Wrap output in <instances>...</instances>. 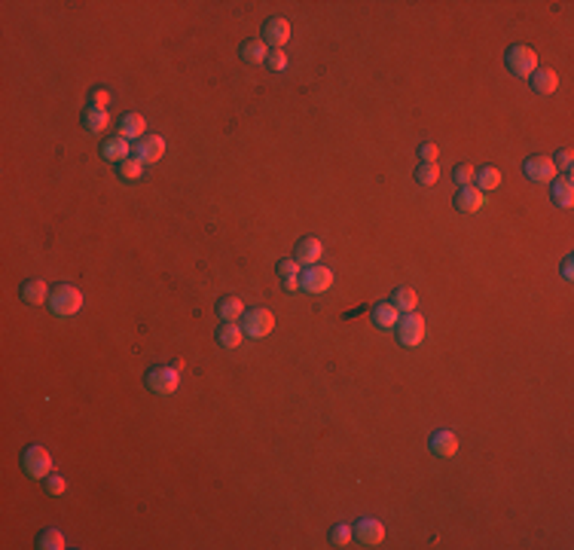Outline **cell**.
<instances>
[{"label": "cell", "instance_id": "obj_1", "mask_svg": "<svg viewBox=\"0 0 574 550\" xmlns=\"http://www.w3.org/2000/svg\"><path fill=\"white\" fill-rule=\"evenodd\" d=\"M49 312L52 315H58V318H71V315H77V312L83 309V294L73 285H56L52 287V294H49Z\"/></svg>", "mask_w": 574, "mask_h": 550}, {"label": "cell", "instance_id": "obj_2", "mask_svg": "<svg viewBox=\"0 0 574 550\" xmlns=\"http://www.w3.org/2000/svg\"><path fill=\"white\" fill-rule=\"evenodd\" d=\"M144 382H147V388H150L153 394L168 397V394H175V392H178V385H180V373L175 370V367L156 364V367H150V370L144 373Z\"/></svg>", "mask_w": 574, "mask_h": 550}, {"label": "cell", "instance_id": "obj_3", "mask_svg": "<svg viewBox=\"0 0 574 550\" xmlns=\"http://www.w3.org/2000/svg\"><path fill=\"white\" fill-rule=\"evenodd\" d=\"M21 471L28 474L31 480H46L52 474V456L46 447L31 444L25 452H21Z\"/></svg>", "mask_w": 574, "mask_h": 550}, {"label": "cell", "instance_id": "obj_4", "mask_svg": "<svg viewBox=\"0 0 574 550\" xmlns=\"http://www.w3.org/2000/svg\"><path fill=\"white\" fill-rule=\"evenodd\" d=\"M394 333H397V342L404 349H416L419 342L425 340V318L416 315V312H406V315L397 318Z\"/></svg>", "mask_w": 574, "mask_h": 550}, {"label": "cell", "instance_id": "obj_5", "mask_svg": "<svg viewBox=\"0 0 574 550\" xmlns=\"http://www.w3.org/2000/svg\"><path fill=\"white\" fill-rule=\"evenodd\" d=\"M504 61H507V71L516 73V77H532V73L538 71V52L532 46H511L504 52Z\"/></svg>", "mask_w": 574, "mask_h": 550}, {"label": "cell", "instance_id": "obj_6", "mask_svg": "<svg viewBox=\"0 0 574 550\" xmlns=\"http://www.w3.org/2000/svg\"><path fill=\"white\" fill-rule=\"evenodd\" d=\"M272 327H275V315H272L269 309H263V306L247 309L245 315H242V330H245V337H251V340L269 337V333H272Z\"/></svg>", "mask_w": 574, "mask_h": 550}, {"label": "cell", "instance_id": "obj_7", "mask_svg": "<svg viewBox=\"0 0 574 550\" xmlns=\"http://www.w3.org/2000/svg\"><path fill=\"white\" fill-rule=\"evenodd\" d=\"M162 153H165V138H162V135H150V132H147L144 138H138V141L132 144V156L138 159L140 165L159 163Z\"/></svg>", "mask_w": 574, "mask_h": 550}, {"label": "cell", "instance_id": "obj_8", "mask_svg": "<svg viewBox=\"0 0 574 550\" xmlns=\"http://www.w3.org/2000/svg\"><path fill=\"white\" fill-rule=\"evenodd\" d=\"M330 285H333V273L321 263L306 266L299 273V290H306V294H324V290H330Z\"/></svg>", "mask_w": 574, "mask_h": 550}, {"label": "cell", "instance_id": "obj_9", "mask_svg": "<svg viewBox=\"0 0 574 550\" xmlns=\"http://www.w3.org/2000/svg\"><path fill=\"white\" fill-rule=\"evenodd\" d=\"M260 40H263L266 46H272V49H281L290 40V21L281 19V16L266 19L263 21V37H260Z\"/></svg>", "mask_w": 574, "mask_h": 550}, {"label": "cell", "instance_id": "obj_10", "mask_svg": "<svg viewBox=\"0 0 574 550\" xmlns=\"http://www.w3.org/2000/svg\"><path fill=\"white\" fill-rule=\"evenodd\" d=\"M352 532H354L361 547H376V544H382V538H385V526L379 520H373V516H364V520L354 523Z\"/></svg>", "mask_w": 574, "mask_h": 550}, {"label": "cell", "instance_id": "obj_11", "mask_svg": "<svg viewBox=\"0 0 574 550\" xmlns=\"http://www.w3.org/2000/svg\"><path fill=\"white\" fill-rule=\"evenodd\" d=\"M523 171H526V178L535 180V183H550L556 178V165L550 156H528L523 163Z\"/></svg>", "mask_w": 574, "mask_h": 550}, {"label": "cell", "instance_id": "obj_12", "mask_svg": "<svg viewBox=\"0 0 574 550\" xmlns=\"http://www.w3.org/2000/svg\"><path fill=\"white\" fill-rule=\"evenodd\" d=\"M428 449L434 452L437 459H452V456L458 452V437H456V431H449V428L434 431V434H431V440H428Z\"/></svg>", "mask_w": 574, "mask_h": 550}, {"label": "cell", "instance_id": "obj_13", "mask_svg": "<svg viewBox=\"0 0 574 550\" xmlns=\"http://www.w3.org/2000/svg\"><path fill=\"white\" fill-rule=\"evenodd\" d=\"M321 254H324V245H321V239H315V235H302V239L297 242V248H294V260L299 266L321 263Z\"/></svg>", "mask_w": 574, "mask_h": 550}, {"label": "cell", "instance_id": "obj_14", "mask_svg": "<svg viewBox=\"0 0 574 550\" xmlns=\"http://www.w3.org/2000/svg\"><path fill=\"white\" fill-rule=\"evenodd\" d=\"M452 205H456V211H461V214H473V211H480L483 205H486V193L476 190L473 183H471V187H458Z\"/></svg>", "mask_w": 574, "mask_h": 550}, {"label": "cell", "instance_id": "obj_15", "mask_svg": "<svg viewBox=\"0 0 574 550\" xmlns=\"http://www.w3.org/2000/svg\"><path fill=\"white\" fill-rule=\"evenodd\" d=\"M101 156L107 163L116 165V163H123V159L132 156V144H128V138H123V135H111L101 141Z\"/></svg>", "mask_w": 574, "mask_h": 550}, {"label": "cell", "instance_id": "obj_16", "mask_svg": "<svg viewBox=\"0 0 574 550\" xmlns=\"http://www.w3.org/2000/svg\"><path fill=\"white\" fill-rule=\"evenodd\" d=\"M49 294H52V290L46 287V282H43V278H28V282L21 285V300H25L28 306H43V303H49Z\"/></svg>", "mask_w": 574, "mask_h": 550}, {"label": "cell", "instance_id": "obj_17", "mask_svg": "<svg viewBox=\"0 0 574 550\" xmlns=\"http://www.w3.org/2000/svg\"><path fill=\"white\" fill-rule=\"evenodd\" d=\"M550 199H553L559 208H571L574 205V180L565 178H553L550 180Z\"/></svg>", "mask_w": 574, "mask_h": 550}, {"label": "cell", "instance_id": "obj_18", "mask_svg": "<svg viewBox=\"0 0 574 550\" xmlns=\"http://www.w3.org/2000/svg\"><path fill=\"white\" fill-rule=\"evenodd\" d=\"M238 58H242L245 64H266V58H269V46L260 37H254V40H245L242 46H238Z\"/></svg>", "mask_w": 574, "mask_h": 550}, {"label": "cell", "instance_id": "obj_19", "mask_svg": "<svg viewBox=\"0 0 574 550\" xmlns=\"http://www.w3.org/2000/svg\"><path fill=\"white\" fill-rule=\"evenodd\" d=\"M528 83H532V89L538 95H553L559 89V77H556V71H550V68H538L532 77H528Z\"/></svg>", "mask_w": 574, "mask_h": 550}, {"label": "cell", "instance_id": "obj_20", "mask_svg": "<svg viewBox=\"0 0 574 550\" xmlns=\"http://www.w3.org/2000/svg\"><path fill=\"white\" fill-rule=\"evenodd\" d=\"M144 128H147V120H144V116H140V113H125L123 120H119V126H116V135L128 138V141H132V138L138 141V138H144V135H147Z\"/></svg>", "mask_w": 574, "mask_h": 550}, {"label": "cell", "instance_id": "obj_21", "mask_svg": "<svg viewBox=\"0 0 574 550\" xmlns=\"http://www.w3.org/2000/svg\"><path fill=\"white\" fill-rule=\"evenodd\" d=\"M107 126H111V113L101 111V107H86L83 111V128L89 135H101Z\"/></svg>", "mask_w": 574, "mask_h": 550}, {"label": "cell", "instance_id": "obj_22", "mask_svg": "<svg viewBox=\"0 0 574 550\" xmlns=\"http://www.w3.org/2000/svg\"><path fill=\"white\" fill-rule=\"evenodd\" d=\"M397 318H400V312H397L391 303H376V306L370 309V321H373V327H379V330L394 327Z\"/></svg>", "mask_w": 574, "mask_h": 550}, {"label": "cell", "instance_id": "obj_23", "mask_svg": "<svg viewBox=\"0 0 574 550\" xmlns=\"http://www.w3.org/2000/svg\"><path fill=\"white\" fill-rule=\"evenodd\" d=\"M242 340H245V330H242L238 321H223V325L217 327V342L223 349H238L242 346Z\"/></svg>", "mask_w": 574, "mask_h": 550}, {"label": "cell", "instance_id": "obj_24", "mask_svg": "<svg viewBox=\"0 0 574 550\" xmlns=\"http://www.w3.org/2000/svg\"><path fill=\"white\" fill-rule=\"evenodd\" d=\"M278 278H281V287L285 290H299V263L294 257H285V260H278Z\"/></svg>", "mask_w": 574, "mask_h": 550}, {"label": "cell", "instance_id": "obj_25", "mask_svg": "<svg viewBox=\"0 0 574 550\" xmlns=\"http://www.w3.org/2000/svg\"><path fill=\"white\" fill-rule=\"evenodd\" d=\"M388 303H391V306L400 312V315H406V312H416V306H419V294H416L413 287H406V285H404V287H397V290H394Z\"/></svg>", "mask_w": 574, "mask_h": 550}, {"label": "cell", "instance_id": "obj_26", "mask_svg": "<svg viewBox=\"0 0 574 550\" xmlns=\"http://www.w3.org/2000/svg\"><path fill=\"white\" fill-rule=\"evenodd\" d=\"M245 300L242 297H223L220 303H217V318L220 321H238L245 315Z\"/></svg>", "mask_w": 574, "mask_h": 550}, {"label": "cell", "instance_id": "obj_27", "mask_svg": "<svg viewBox=\"0 0 574 550\" xmlns=\"http://www.w3.org/2000/svg\"><path fill=\"white\" fill-rule=\"evenodd\" d=\"M473 187L483 190V193L498 190V187H501V171H498L495 165H483V168L473 175Z\"/></svg>", "mask_w": 574, "mask_h": 550}, {"label": "cell", "instance_id": "obj_28", "mask_svg": "<svg viewBox=\"0 0 574 550\" xmlns=\"http://www.w3.org/2000/svg\"><path fill=\"white\" fill-rule=\"evenodd\" d=\"M116 175L123 180H128V183H135V180L144 178V165H140L135 156H128V159H123V163H116Z\"/></svg>", "mask_w": 574, "mask_h": 550}, {"label": "cell", "instance_id": "obj_29", "mask_svg": "<svg viewBox=\"0 0 574 550\" xmlns=\"http://www.w3.org/2000/svg\"><path fill=\"white\" fill-rule=\"evenodd\" d=\"M37 547L40 550H64V547H68V541H64V535L58 529H43L37 535Z\"/></svg>", "mask_w": 574, "mask_h": 550}, {"label": "cell", "instance_id": "obj_30", "mask_svg": "<svg viewBox=\"0 0 574 550\" xmlns=\"http://www.w3.org/2000/svg\"><path fill=\"white\" fill-rule=\"evenodd\" d=\"M416 180L421 183V187H434V183L440 180V168H437V163H421V165L416 168Z\"/></svg>", "mask_w": 574, "mask_h": 550}, {"label": "cell", "instance_id": "obj_31", "mask_svg": "<svg viewBox=\"0 0 574 550\" xmlns=\"http://www.w3.org/2000/svg\"><path fill=\"white\" fill-rule=\"evenodd\" d=\"M354 541V532H352V526H345V523H337L330 529V544L333 547H349Z\"/></svg>", "mask_w": 574, "mask_h": 550}, {"label": "cell", "instance_id": "obj_32", "mask_svg": "<svg viewBox=\"0 0 574 550\" xmlns=\"http://www.w3.org/2000/svg\"><path fill=\"white\" fill-rule=\"evenodd\" d=\"M43 487H46V492L52 499H58V495H64V489H68V483H64V477H58V474H49V477L43 480Z\"/></svg>", "mask_w": 574, "mask_h": 550}, {"label": "cell", "instance_id": "obj_33", "mask_svg": "<svg viewBox=\"0 0 574 550\" xmlns=\"http://www.w3.org/2000/svg\"><path fill=\"white\" fill-rule=\"evenodd\" d=\"M473 175H476V168H473V165H468V163L456 165V187H471V183H473Z\"/></svg>", "mask_w": 574, "mask_h": 550}, {"label": "cell", "instance_id": "obj_34", "mask_svg": "<svg viewBox=\"0 0 574 550\" xmlns=\"http://www.w3.org/2000/svg\"><path fill=\"white\" fill-rule=\"evenodd\" d=\"M266 64H269V71H285V68H287V56H285V49H272V52H269Z\"/></svg>", "mask_w": 574, "mask_h": 550}, {"label": "cell", "instance_id": "obj_35", "mask_svg": "<svg viewBox=\"0 0 574 550\" xmlns=\"http://www.w3.org/2000/svg\"><path fill=\"white\" fill-rule=\"evenodd\" d=\"M553 165H556V171H565V175H571V165H574L571 150H559L556 159H553Z\"/></svg>", "mask_w": 574, "mask_h": 550}, {"label": "cell", "instance_id": "obj_36", "mask_svg": "<svg viewBox=\"0 0 574 550\" xmlns=\"http://www.w3.org/2000/svg\"><path fill=\"white\" fill-rule=\"evenodd\" d=\"M419 156H421V163H437L440 147H437V144H431V141H425V144L419 147Z\"/></svg>", "mask_w": 574, "mask_h": 550}, {"label": "cell", "instance_id": "obj_37", "mask_svg": "<svg viewBox=\"0 0 574 550\" xmlns=\"http://www.w3.org/2000/svg\"><path fill=\"white\" fill-rule=\"evenodd\" d=\"M92 101H95L92 107H101V111H107L104 104L111 101V95H107V89H95V92H92Z\"/></svg>", "mask_w": 574, "mask_h": 550}, {"label": "cell", "instance_id": "obj_38", "mask_svg": "<svg viewBox=\"0 0 574 550\" xmlns=\"http://www.w3.org/2000/svg\"><path fill=\"white\" fill-rule=\"evenodd\" d=\"M562 278H565V282L574 278V257H565V260H562Z\"/></svg>", "mask_w": 574, "mask_h": 550}]
</instances>
